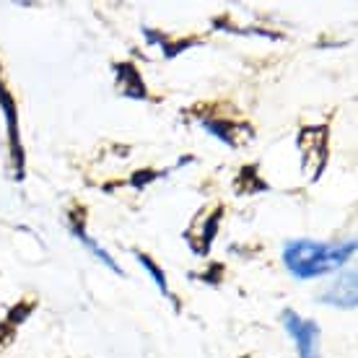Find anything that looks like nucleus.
<instances>
[{
  "label": "nucleus",
  "instance_id": "1",
  "mask_svg": "<svg viewBox=\"0 0 358 358\" xmlns=\"http://www.w3.org/2000/svg\"><path fill=\"white\" fill-rule=\"evenodd\" d=\"M353 252H356V242L353 239L343 244L291 242L283 250V260H286V268L296 278H317L335 268H341Z\"/></svg>",
  "mask_w": 358,
  "mask_h": 358
},
{
  "label": "nucleus",
  "instance_id": "2",
  "mask_svg": "<svg viewBox=\"0 0 358 358\" xmlns=\"http://www.w3.org/2000/svg\"><path fill=\"white\" fill-rule=\"evenodd\" d=\"M283 324H286L288 335L296 341L299 356L301 358H317V348H320V327L309 320H301L296 312H283Z\"/></svg>",
  "mask_w": 358,
  "mask_h": 358
},
{
  "label": "nucleus",
  "instance_id": "4",
  "mask_svg": "<svg viewBox=\"0 0 358 358\" xmlns=\"http://www.w3.org/2000/svg\"><path fill=\"white\" fill-rule=\"evenodd\" d=\"M0 107L6 109V120H8V135H10V153H13V162H16L18 177L24 171V153H21V141H18L16 130V107H13V99L6 94V89L0 86Z\"/></svg>",
  "mask_w": 358,
  "mask_h": 358
},
{
  "label": "nucleus",
  "instance_id": "6",
  "mask_svg": "<svg viewBox=\"0 0 358 358\" xmlns=\"http://www.w3.org/2000/svg\"><path fill=\"white\" fill-rule=\"evenodd\" d=\"M138 260H141V265H145V268L151 270V275H153V280L159 283V288H162V291H166V278H164L162 270H159L156 265H153L151 257H148V255H138Z\"/></svg>",
  "mask_w": 358,
  "mask_h": 358
},
{
  "label": "nucleus",
  "instance_id": "5",
  "mask_svg": "<svg viewBox=\"0 0 358 358\" xmlns=\"http://www.w3.org/2000/svg\"><path fill=\"white\" fill-rule=\"evenodd\" d=\"M73 234H76V236H78V242H83V244H86V247H89V250L94 252V255H96V260H101V262H104V265H107V268L112 270V273H122V270H120V265H117V262L112 260V257H109L107 252L101 250V247H99V244L94 242V239H91L89 234L83 231V226L73 224Z\"/></svg>",
  "mask_w": 358,
  "mask_h": 358
},
{
  "label": "nucleus",
  "instance_id": "3",
  "mask_svg": "<svg viewBox=\"0 0 358 358\" xmlns=\"http://www.w3.org/2000/svg\"><path fill=\"white\" fill-rule=\"evenodd\" d=\"M322 301L327 304H338L343 309H353L356 306V273H343L335 283L322 294Z\"/></svg>",
  "mask_w": 358,
  "mask_h": 358
}]
</instances>
